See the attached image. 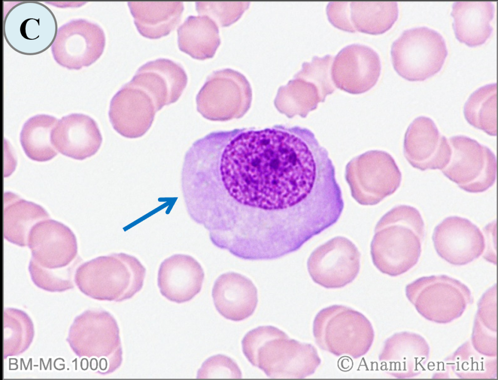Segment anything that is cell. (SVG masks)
Listing matches in <instances>:
<instances>
[{
  "instance_id": "1",
  "label": "cell",
  "mask_w": 498,
  "mask_h": 380,
  "mask_svg": "<svg viewBox=\"0 0 498 380\" xmlns=\"http://www.w3.org/2000/svg\"><path fill=\"white\" fill-rule=\"evenodd\" d=\"M332 171L313 132L275 125L211 132L192 174L213 234L231 245L282 248L302 235L321 204Z\"/></svg>"
},
{
  "instance_id": "2",
  "label": "cell",
  "mask_w": 498,
  "mask_h": 380,
  "mask_svg": "<svg viewBox=\"0 0 498 380\" xmlns=\"http://www.w3.org/2000/svg\"><path fill=\"white\" fill-rule=\"evenodd\" d=\"M242 347L249 362L270 378L303 379L313 374L321 363L314 346L291 339L272 326L247 332Z\"/></svg>"
},
{
  "instance_id": "3",
  "label": "cell",
  "mask_w": 498,
  "mask_h": 380,
  "mask_svg": "<svg viewBox=\"0 0 498 380\" xmlns=\"http://www.w3.org/2000/svg\"><path fill=\"white\" fill-rule=\"evenodd\" d=\"M146 268L135 257L115 253L99 256L81 264L75 281L85 294L101 300L122 302L142 288Z\"/></svg>"
},
{
  "instance_id": "4",
  "label": "cell",
  "mask_w": 498,
  "mask_h": 380,
  "mask_svg": "<svg viewBox=\"0 0 498 380\" xmlns=\"http://www.w3.org/2000/svg\"><path fill=\"white\" fill-rule=\"evenodd\" d=\"M313 333L316 344L335 356L354 359L365 355L374 338L372 325L361 313L342 305L320 311L315 317Z\"/></svg>"
},
{
  "instance_id": "5",
  "label": "cell",
  "mask_w": 498,
  "mask_h": 380,
  "mask_svg": "<svg viewBox=\"0 0 498 380\" xmlns=\"http://www.w3.org/2000/svg\"><path fill=\"white\" fill-rule=\"evenodd\" d=\"M384 229L383 260L378 265L383 273L396 276L418 263L425 235V226L418 209L401 205L386 216Z\"/></svg>"
},
{
  "instance_id": "6",
  "label": "cell",
  "mask_w": 498,
  "mask_h": 380,
  "mask_svg": "<svg viewBox=\"0 0 498 380\" xmlns=\"http://www.w3.org/2000/svg\"><path fill=\"white\" fill-rule=\"evenodd\" d=\"M447 53L442 35L426 26L404 31L392 43L391 50L394 70L409 81H424L437 73Z\"/></svg>"
},
{
  "instance_id": "7",
  "label": "cell",
  "mask_w": 498,
  "mask_h": 380,
  "mask_svg": "<svg viewBox=\"0 0 498 380\" xmlns=\"http://www.w3.org/2000/svg\"><path fill=\"white\" fill-rule=\"evenodd\" d=\"M252 92L246 77L227 68L209 75L196 97L197 111L209 120L241 117L249 108Z\"/></svg>"
},
{
  "instance_id": "8",
  "label": "cell",
  "mask_w": 498,
  "mask_h": 380,
  "mask_svg": "<svg viewBox=\"0 0 498 380\" xmlns=\"http://www.w3.org/2000/svg\"><path fill=\"white\" fill-rule=\"evenodd\" d=\"M31 261L48 273L61 279L71 278L81 260L76 238L66 225L51 219L42 220L31 229L28 245Z\"/></svg>"
},
{
  "instance_id": "9",
  "label": "cell",
  "mask_w": 498,
  "mask_h": 380,
  "mask_svg": "<svg viewBox=\"0 0 498 380\" xmlns=\"http://www.w3.org/2000/svg\"><path fill=\"white\" fill-rule=\"evenodd\" d=\"M448 140L451 156L441 170L443 174L469 193L483 192L492 186L497 175V161L493 152L466 136H454Z\"/></svg>"
},
{
  "instance_id": "10",
  "label": "cell",
  "mask_w": 498,
  "mask_h": 380,
  "mask_svg": "<svg viewBox=\"0 0 498 380\" xmlns=\"http://www.w3.org/2000/svg\"><path fill=\"white\" fill-rule=\"evenodd\" d=\"M105 44V34L100 26L79 19L58 29L51 50L58 64L69 69L78 70L99 58Z\"/></svg>"
},
{
  "instance_id": "11",
  "label": "cell",
  "mask_w": 498,
  "mask_h": 380,
  "mask_svg": "<svg viewBox=\"0 0 498 380\" xmlns=\"http://www.w3.org/2000/svg\"><path fill=\"white\" fill-rule=\"evenodd\" d=\"M432 240L438 255L455 265L468 264L484 252L485 239L480 229L461 216L445 218L434 229Z\"/></svg>"
},
{
  "instance_id": "12",
  "label": "cell",
  "mask_w": 498,
  "mask_h": 380,
  "mask_svg": "<svg viewBox=\"0 0 498 380\" xmlns=\"http://www.w3.org/2000/svg\"><path fill=\"white\" fill-rule=\"evenodd\" d=\"M378 54L372 48L353 44L336 55L331 67V76L338 88L352 94L364 93L372 88L380 75Z\"/></svg>"
},
{
  "instance_id": "13",
  "label": "cell",
  "mask_w": 498,
  "mask_h": 380,
  "mask_svg": "<svg viewBox=\"0 0 498 380\" xmlns=\"http://www.w3.org/2000/svg\"><path fill=\"white\" fill-rule=\"evenodd\" d=\"M157 112L151 97L128 82L111 99L108 116L117 132L124 137L135 139L148 131Z\"/></svg>"
},
{
  "instance_id": "14",
  "label": "cell",
  "mask_w": 498,
  "mask_h": 380,
  "mask_svg": "<svg viewBox=\"0 0 498 380\" xmlns=\"http://www.w3.org/2000/svg\"><path fill=\"white\" fill-rule=\"evenodd\" d=\"M403 151L412 167L425 171L443 169L449 161L451 149L446 138L440 132L433 120L420 116L407 128Z\"/></svg>"
},
{
  "instance_id": "15",
  "label": "cell",
  "mask_w": 498,
  "mask_h": 380,
  "mask_svg": "<svg viewBox=\"0 0 498 380\" xmlns=\"http://www.w3.org/2000/svg\"><path fill=\"white\" fill-rule=\"evenodd\" d=\"M187 81L186 73L180 64L166 58H159L140 67L129 82L146 92L158 111L178 100Z\"/></svg>"
},
{
  "instance_id": "16",
  "label": "cell",
  "mask_w": 498,
  "mask_h": 380,
  "mask_svg": "<svg viewBox=\"0 0 498 380\" xmlns=\"http://www.w3.org/2000/svg\"><path fill=\"white\" fill-rule=\"evenodd\" d=\"M51 137L58 151L78 160L94 155L103 140L96 121L86 115L77 113L62 117L55 124Z\"/></svg>"
},
{
  "instance_id": "17",
  "label": "cell",
  "mask_w": 498,
  "mask_h": 380,
  "mask_svg": "<svg viewBox=\"0 0 498 380\" xmlns=\"http://www.w3.org/2000/svg\"><path fill=\"white\" fill-rule=\"evenodd\" d=\"M204 279L203 269L195 258L176 254L160 264L157 282L162 296L172 302L183 303L200 292Z\"/></svg>"
},
{
  "instance_id": "18",
  "label": "cell",
  "mask_w": 498,
  "mask_h": 380,
  "mask_svg": "<svg viewBox=\"0 0 498 380\" xmlns=\"http://www.w3.org/2000/svg\"><path fill=\"white\" fill-rule=\"evenodd\" d=\"M212 295L218 312L224 318L234 321L250 316L258 303L257 290L252 281L233 272L224 273L217 278Z\"/></svg>"
},
{
  "instance_id": "19",
  "label": "cell",
  "mask_w": 498,
  "mask_h": 380,
  "mask_svg": "<svg viewBox=\"0 0 498 380\" xmlns=\"http://www.w3.org/2000/svg\"><path fill=\"white\" fill-rule=\"evenodd\" d=\"M451 16L456 38L470 47L484 44L493 32L490 25L494 16V6L490 1L455 2Z\"/></svg>"
},
{
  "instance_id": "20",
  "label": "cell",
  "mask_w": 498,
  "mask_h": 380,
  "mask_svg": "<svg viewBox=\"0 0 498 380\" xmlns=\"http://www.w3.org/2000/svg\"><path fill=\"white\" fill-rule=\"evenodd\" d=\"M128 6L138 32L150 39L168 35L180 21L184 10L181 1H129Z\"/></svg>"
},
{
  "instance_id": "21",
  "label": "cell",
  "mask_w": 498,
  "mask_h": 380,
  "mask_svg": "<svg viewBox=\"0 0 498 380\" xmlns=\"http://www.w3.org/2000/svg\"><path fill=\"white\" fill-rule=\"evenodd\" d=\"M49 217L48 212L40 205L11 192L3 194V236L9 242L20 247L27 246L32 227Z\"/></svg>"
},
{
  "instance_id": "22",
  "label": "cell",
  "mask_w": 498,
  "mask_h": 380,
  "mask_svg": "<svg viewBox=\"0 0 498 380\" xmlns=\"http://www.w3.org/2000/svg\"><path fill=\"white\" fill-rule=\"evenodd\" d=\"M179 50L193 58H212L221 43L218 26L205 16H190L177 30Z\"/></svg>"
},
{
  "instance_id": "23",
  "label": "cell",
  "mask_w": 498,
  "mask_h": 380,
  "mask_svg": "<svg viewBox=\"0 0 498 380\" xmlns=\"http://www.w3.org/2000/svg\"><path fill=\"white\" fill-rule=\"evenodd\" d=\"M350 19L355 31L382 34L397 20L399 9L395 1H350Z\"/></svg>"
},
{
  "instance_id": "24",
  "label": "cell",
  "mask_w": 498,
  "mask_h": 380,
  "mask_svg": "<svg viewBox=\"0 0 498 380\" xmlns=\"http://www.w3.org/2000/svg\"><path fill=\"white\" fill-rule=\"evenodd\" d=\"M57 119L45 114L37 115L28 119L20 133L22 148L30 159L46 162L57 154L51 142V133Z\"/></svg>"
},
{
  "instance_id": "25",
  "label": "cell",
  "mask_w": 498,
  "mask_h": 380,
  "mask_svg": "<svg viewBox=\"0 0 498 380\" xmlns=\"http://www.w3.org/2000/svg\"><path fill=\"white\" fill-rule=\"evenodd\" d=\"M465 120L491 136L497 135V84L482 86L469 97L463 107Z\"/></svg>"
},
{
  "instance_id": "26",
  "label": "cell",
  "mask_w": 498,
  "mask_h": 380,
  "mask_svg": "<svg viewBox=\"0 0 498 380\" xmlns=\"http://www.w3.org/2000/svg\"><path fill=\"white\" fill-rule=\"evenodd\" d=\"M320 100L319 92L314 84L293 77L286 85L278 88L274 103L281 113L292 116L304 114L313 109Z\"/></svg>"
},
{
  "instance_id": "27",
  "label": "cell",
  "mask_w": 498,
  "mask_h": 380,
  "mask_svg": "<svg viewBox=\"0 0 498 380\" xmlns=\"http://www.w3.org/2000/svg\"><path fill=\"white\" fill-rule=\"evenodd\" d=\"M333 57L327 54L322 57L315 56L310 62L302 63L301 69L293 77L304 79L314 84L323 101L327 95L335 90L331 76Z\"/></svg>"
},
{
  "instance_id": "28",
  "label": "cell",
  "mask_w": 498,
  "mask_h": 380,
  "mask_svg": "<svg viewBox=\"0 0 498 380\" xmlns=\"http://www.w3.org/2000/svg\"><path fill=\"white\" fill-rule=\"evenodd\" d=\"M248 1H197L196 8L200 16L209 17L221 27L237 21L249 8Z\"/></svg>"
},
{
  "instance_id": "29",
  "label": "cell",
  "mask_w": 498,
  "mask_h": 380,
  "mask_svg": "<svg viewBox=\"0 0 498 380\" xmlns=\"http://www.w3.org/2000/svg\"><path fill=\"white\" fill-rule=\"evenodd\" d=\"M197 379L242 378L236 363L230 357L217 354L208 358L197 371Z\"/></svg>"
},
{
  "instance_id": "30",
  "label": "cell",
  "mask_w": 498,
  "mask_h": 380,
  "mask_svg": "<svg viewBox=\"0 0 498 380\" xmlns=\"http://www.w3.org/2000/svg\"><path fill=\"white\" fill-rule=\"evenodd\" d=\"M350 1H331L326 11L329 21L334 27L344 31L355 33L350 19Z\"/></svg>"
}]
</instances>
